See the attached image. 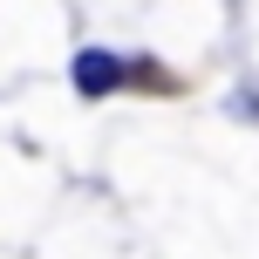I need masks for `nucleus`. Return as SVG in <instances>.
Masks as SVG:
<instances>
[{
    "instance_id": "f257e3e1",
    "label": "nucleus",
    "mask_w": 259,
    "mask_h": 259,
    "mask_svg": "<svg viewBox=\"0 0 259 259\" xmlns=\"http://www.w3.org/2000/svg\"><path fill=\"white\" fill-rule=\"evenodd\" d=\"M116 82H123V62H116V55H103V48L75 55V89L82 96H109Z\"/></svg>"
}]
</instances>
